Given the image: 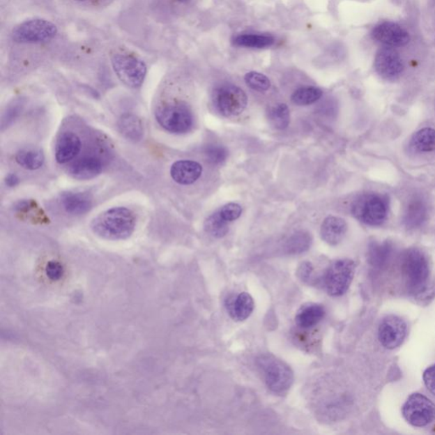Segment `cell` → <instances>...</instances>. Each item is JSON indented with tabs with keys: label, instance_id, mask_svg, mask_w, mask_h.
I'll list each match as a JSON object with an SVG mask.
<instances>
[{
	"label": "cell",
	"instance_id": "cell-1",
	"mask_svg": "<svg viewBox=\"0 0 435 435\" xmlns=\"http://www.w3.org/2000/svg\"><path fill=\"white\" fill-rule=\"evenodd\" d=\"M136 224L134 213L126 208L108 209L92 220L96 235L107 240H124L133 234Z\"/></svg>",
	"mask_w": 435,
	"mask_h": 435
},
{
	"label": "cell",
	"instance_id": "cell-2",
	"mask_svg": "<svg viewBox=\"0 0 435 435\" xmlns=\"http://www.w3.org/2000/svg\"><path fill=\"white\" fill-rule=\"evenodd\" d=\"M402 272L408 291L413 295H421L428 289L430 277L429 258L421 250L411 247L404 252Z\"/></svg>",
	"mask_w": 435,
	"mask_h": 435
},
{
	"label": "cell",
	"instance_id": "cell-3",
	"mask_svg": "<svg viewBox=\"0 0 435 435\" xmlns=\"http://www.w3.org/2000/svg\"><path fill=\"white\" fill-rule=\"evenodd\" d=\"M351 212L360 222L369 227H380L388 218L387 198L379 193L363 194L353 201Z\"/></svg>",
	"mask_w": 435,
	"mask_h": 435
},
{
	"label": "cell",
	"instance_id": "cell-4",
	"mask_svg": "<svg viewBox=\"0 0 435 435\" xmlns=\"http://www.w3.org/2000/svg\"><path fill=\"white\" fill-rule=\"evenodd\" d=\"M257 365L262 371L266 386L275 394L282 395L289 390L293 383V374L287 364L272 356H261Z\"/></svg>",
	"mask_w": 435,
	"mask_h": 435
},
{
	"label": "cell",
	"instance_id": "cell-5",
	"mask_svg": "<svg viewBox=\"0 0 435 435\" xmlns=\"http://www.w3.org/2000/svg\"><path fill=\"white\" fill-rule=\"evenodd\" d=\"M356 267V263L349 259L333 262L323 277L326 292L333 297H339L346 293L355 277Z\"/></svg>",
	"mask_w": 435,
	"mask_h": 435
},
{
	"label": "cell",
	"instance_id": "cell-6",
	"mask_svg": "<svg viewBox=\"0 0 435 435\" xmlns=\"http://www.w3.org/2000/svg\"><path fill=\"white\" fill-rule=\"evenodd\" d=\"M212 100L216 111L224 116L243 114L247 105L246 93L233 84H223L216 88Z\"/></svg>",
	"mask_w": 435,
	"mask_h": 435
},
{
	"label": "cell",
	"instance_id": "cell-7",
	"mask_svg": "<svg viewBox=\"0 0 435 435\" xmlns=\"http://www.w3.org/2000/svg\"><path fill=\"white\" fill-rule=\"evenodd\" d=\"M116 75L130 88L142 86L146 75V66L142 60L125 54H115L112 57Z\"/></svg>",
	"mask_w": 435,
	"mask_h": 435
},
{
	"label": "cell",
	"instance_id": "cell-8",
	"mask_svg": "<svg viewBox=\"0 0 435 435\" xmlns=\"http://www.w3.org/2000/svg\"><path fill=\"white\" fill-rule=\"evenodd\" d=\"M56 33L57 27L52 22L33 19L15 26L13 31V38L20 44H36L52 40Z\"/></svg>",
	"mask_w": 435,
	"mask_h": 435
},
{
	"label": "cell",
	"instance_id": "cell-9",
	"mask_svg": "<svg viewBox=\"0 0 435 435\" xmlns=\"http://www.w3.org/2000/svg\"><path fill=\"white\" fill-rule=\"evenodd\" d=\"M402 415L408 423L418 428L430 425L435 419V404L420 393L411 395L402 406Z\"/></svg>",
	"mask_w": 435,
	"mask_h": 435
},
{
	"label": "cell",
	"instance_id": "cell-10",
	"mask_svg": "<svg viewBox=\"0 0 435 435\" xmlns=\"http://www.w3.org/2000/svg\"><path fill=\"white\" fill-rule=\"evenodd\" d=\"M159 124L173 134H184L193 124V116L190 109L184 105H169L159 108L156 112Z\"/></svg>",
	"mask_w": 435,
	"mask_h": 435
},
{
	"label": "cell",
	"instance_id": "cell-11",
	"mask_svg": "<svg viewBox=\"0 0 435 435\" xmlns=\"http://www.w3.org/2000/svg\"><path fill=\"white\" fill-rule=\"evenodd\" d=\"M407 333L406 322L401 317L390 314L380 322L378 337L380 344L388 349L401 346Z\"/></svg>",
	"mask_w": 435,
	"mask_h": 435
},
{
	"label": "cell",
	"instance_id": "cell-12",
	"mask_svg": "<svg viewBox=\"0 0 435 435\" xmlns=\"http://www.w3.org/2000/svg\"><path fill=\"white\" fill-rule=\"evenodd\" d=\"M372 40L390 47H402L410 41V34L402 26L392 22H384L372 31Z\"/></svg>",
	"mask_w": 435,
	"mask_h": 435
},
{
	"label": "cell",
	"instance_id": "cell-13",
	"mask_svg": "<svg viewBox=\"0 0 435 435\" xmlns=\"http://www.w3.org/2000/svg\"><path fill=\"white\" fill-rule=\"evenodd\" d=\"M376 72L386 79H395L402 75L404 64L399 54L391 48H383L376 53L374 61Z\"/></svg>",
	"mask_w": 435,
	"mask_h": 435
},
{
	"label": "cell",
	"instance_id": "cell-14",
	"mask_svg": "<svg viewBox=\"0 0 435 435\" xmlns=\"http://www.w3.org/2000/svg\"><path fill=\"white\" fill-rule=\"evenodd\" d=\"M203 167L199 163L190 160H181L171 167L170 174L173 180L180 185H192L200 178Z\"/></svg>",
	"mask_w": 435,
	"mask_h": 435
},
{
	"label": "cell",
	"instance_id": "cell-15",
	"mask_svg": "<svg viewBox=\"0 0 435 435\" xmlns=\"http://www.w3.org/2000/svg\"><path fill=\"white\" fill-rule=\"evenodd\" d=\"M348 230L346 221L340 217H326L321 227L322 240L331 246H336L344 238Z\"/></svg>",
	"mask_w": 435,
	"mask_h": 435
},
{
	"label": "cell",
	"instance_id": "cell-16",
	"mask_svg": "<svg viewBox=\"0 0 435 435\" xmlns=\"http://www.w3.org/2000/svg\"><path fill=\"white\" fill-rule=\"evenodd\" d=\"M81 149V142L79 136L72 132H65L58 138L56 145V161L61 165L67 163L77 154Z\"/></svg>",
	"mask_w": 435,
	"mask_h": 435
},
{
	"label": "cell",
	"instance_id": "cell-17",
	"mask_svg": "<svg viewBox=\"0 0 435 435\" xmlns=\"http://www.w3.org/2000/svg\"><path fill=\"white\" fill-rule=\"evenodd\" d=\"M428 218V207L420 197H415L408 203L403 216V223L407 229H417Z\"/></svg>",
	"mask_w": 435,
	"mask_h": 435
},
{
	"label": "cell",
	"instance_id": "cell-18",
	"mask_svg": "<svg viewBox=\"0 0 435 435\" xmlns=\"http://www.w3.org/2000/svg\"><path fill=\"white\" fill-rule=\"evenodd\" d=\"M102 170V162L94 157L79 159L70 166L68 173L79 181H88L98 176Z\"/></svg>",
	"mask_w": 435,
	"mask_h": 435
},
{
	"label": "cell",
	"instance_id": "cell-19",
	"mask_svg": "<svg viewBox=\"0 0 435 435\" xmlns=\"http://www.w3.org/2000/svg\"><path fill=\"white\" fill-rule=\"evenodd\" d=\"M227 309L232 319L243 321L251 316L254 310V301L250 294L241 293L227 299Z\"/></svg>",
	"mask_w": 435,
	"mask_h": 435
},
{
	"label": "cell",
	"instance_id": "cell-20",
	"mask_svg": "<svg viewBox=\"0 0 435 435\" xmlns=\"http://www.w3.org/2000/svg\"><path fill=\"white\" fill-rule=\"evenodd\" d=\"M61 204L68 213L80 215L91 211L92 198L87 193L69 192L62 195Z\"/></svg>",
	"mask_w": 435,
	"mask_h": 435
},
{
	"label": "cell",
	"instance_id": "cell-21",
	"mask_svg": "<svg viewBox=\"0 0 435 435\" xmlns=\"http://www.w3.org/2000/svg\"><path fill=\"white\" fill-rule=\"evenodd\" d=\"M325 314V308L321 305L308 304L298 310L295 321L299 328L310 329L319 324L323 320Z\"/></svg>",
	"mask_w": 435,
	"mask_h": 435
},
{
	"label": "cell",
	"instance_id": "cell-22",
	"mask_svg": "<svg viewBox=\"0 0 435 435\" xmlns=\"http://www.w3.org/2000/svg\"><path fill=\"white\" fill-rule=\"evenodd\" d=\"M393 252V245L390 242L372 243L367 250L368 262L376 269H383L390 263Z\"/></svg>",
	"mask_w": 435,
	"mask_h": 435
},
{
	"label": "cell",
	"instance_id": "cell-23",
	"mask_svg": "<svg viewBox=\"0 0 435 435\" xmlns=\"http://www.w3.org/2000/svg\"><path fill=\"white\" fill-rule=\"evenodd\" d=\"M119 130L124 137L132 142H138L144 134L142 120L134 114H123L118 123Z\"/></svg>",
	"mask_w": 435,
	"mask_h": 435
},
{
	"label": "cell",
	"instance_id": "cell-24",
	"mask_svg": "<svg viewBox=\"0 0 435 435\" xmlns=\"http://www.w3.org/2000/svg\"><path fill=\"white\" fill-rule=\"evenodd\" d=\"M312 244V238L310 233L298 231L285 241L282 250L287 255H298L308 251Z\"/></svg>",
	"mask_w": 435,
	"mask_h": 435
},
{
	"label": "cell",
	"instance_id": "cell-25",
	"mask_svg": "<svg viewBox=\"0 0 435 435\" xmlns=\"http://www.w3.org/2000/svg\"><path fill=\"white\" fill-rule=\"evenodd\" d=\"M275 42L270 35L242 34L233 40V44L239 47L264 49L270 47Z\"/></svg>",
	"mask_w": 435,
	"mask_h": 435
},
{
	"label": "cell",
	"instance_id": "cell-26",
	"mask_svg": "<svg viewBox=\"0 0 435 435\" xmlns=\"http://www.w3.org/2000/svg\"><path fill=\"white\" fill-rule=\"evenodd\" d=\"M19 165L26 169L36 170L40 169L45 162L43 151L36 148H26L19 151L15 157Z\"/></svg>",
	"mask_w": 435,
	"mask_h": 435
},
{
	"label": "cell",
	"instance_id": "cell-27",
	"mask_svg": "<svg viewBox=\"0 0 435 435\" xmlns=\"http://www.w3.org/2000/svg\"><path fill=\"white\" fill-rule=\"evenodd\" d=\"M411 146L420 153L435 151V130L425 128L418 131L411 138Z\"/></svg>",
	"mask_w": 435,
	"mask_h": 435
},
{
	"label": "cell",
	"instance_id": "cell-28",
	"mask_svg": "<svg viewBox=\"0 0 435 435\" xmlns=\"http://www.w3.org/2000/svg\"><path fill=\"white\" fill-rule=\"evenodd\" d=\"M268 120L275 129L282 130L287 129L290 123V111L286 104L274 105L268 109Z\"/></svg>",
	"mask_w": 435,
	"mask_h": 435
},
{
	"label": "cell",
	"instance_id": "cell-29",
	"mask_svg": "<svg viewBox=\"0 0 435 435\" xmlns=\"http://www.w3.org/2000/svg\"><path fill=\"white\" fill-rule=\"evenodd\" d=\"M228 223L219 211L207 218L204 222V229L206 232L213 238H222L229 231Z\"/></svg>",
	"mask_w": 435,
	"mask_h": 435
},
{
	"label": "cell",
	"instance_id": "cell-30",
	"mask_svg": "<svg viewBox=\"0 0 435 435\" xmlns=\"http://www.w3.org/2000/svg\"><path fill=\"white\" fill-rule=\"evenodd\" d=\"M321 96L322 91L321 89L314 86H305L296 89L291 96V100L297 106H309V105L316 102Z\"/></svg>",
	"mask_w": 435,
	"mask_h": 435
},
{
	"label": "cell",
	"instance_id": "cell-31",
	"mask_svg": "<svg viewBox=\"0 0 435 435\" xmlns=\"http://www.w3.org/2000/svg\"><path fill=\"white\" fill-rule=\"evenodd\" d=\"M245 82L248 87L254 91L264 92L270 88V81L266 75L257 72H247L245 75Z\"/></svg>",
	"mask_w": 435,
	"mask_h": 435
},
{
	"label": "cell",
	"instance_id": "cell-32",
	"mask_svg": "<svg viewBox=\"0 0 435 435\" xmlns=\"http://www.w3.org/2000/svg\"><path fill=\"white\" fill-rule=\"evenodd\" d=\"M205 156L208 161L213 165H222L228 158V150L223 146L208 145L204 151Z\"/></svg>",
	"mask_w": 435,
	"mask_h": 435
},
{
	"label": "cell",
	"instance_id": "cell-33",
	"mask_svg": "<svg viewBox=\"0 0 435 435\" xmlns=\"http://www.w3.org/2000/svg\"><path fill=\"white\" fill-rule=\"evenodd\" d=\"M242 207L238 204L230 203L225 204L222 208L220 209V215H222L224 219L228 221L229 223L232 222L242 215Z\"/></svg>",
	"mask_w": 435,
	"mask_h": 435
},
{
	"label": "cell",
	"instance_id": "cell-34",
	"mask_svg": "<svg viewBox=\"0 0 435 435\" xmlns=\"http://www.w3.org/2000/svg\"><path fill=\"white\" fill-rule=\"evenodd\" d=\"M297 273L299 279L307 283V284L312 285L316 282V279L314 277V267L312 263H302L300 266L298 267Z\"/></svg>",
	"mask_w": 435,
	"mask_h": 435
},
{
	"label": "cell",
	"instance_id": "cell-35",
	"mask_svg": "<svg viewBox=\"0 0 435 435\" xmlns=\"http://www.w3.org/2000/svg\"><path fill=\"white\" fill-rule=\"evenodd\" d=\"M46 274L50 280L58 281L64 274V268L61 264L57 261H50L46 266Z\"/></svg>",
	"mask_w": 435,
	"mask_h": 435
},
{
	"label": "cell",
	"instance_id": "cell-36",
	"mask_svg": "<svg viewBox=\"0 0 435 435\" xmlns=\"http://www.w3.org/2000/svg\"><path fill=\"white\" fill-rule=\"evenodd\" d=\"M422 379L430 393L435 396V364L426 369Z\"/></svg>",
	"mask_w": 435,
	"mask_h": 435
},
{
	"label": "cell",
	"instance_id": "cell-37",
	"mask_svg": "<svg viewBox=\"0 0 435 435\" xmlns=\"http://www.w3.org/2000/svg\"><path fill=\"white\" fill-rule=\"evenodd\" d=\"M21 105L14 104L13 106L7 109V111L3 116L2 126H8L9 124L13 122V120L17 119V116L21 112Z\"/></svg>",
	"mask_w": 435,
	"mask_h": 435
},
{
	"label": "cell",
	"instance_id": "cell-38",
	"mask_svg": "<svg viewBox=\"0 0 435 435\" xmlns=\"http://www.w3.org/2000/svg\"><path fill=\"white\" fill-rule=\"evenodd\" d=\"M6 183L8 186H10V188H15V186H17L19 183V178L14 174H10V176H8L6 178Z\"/></svg>",
	"mask_w": 435,
	"mask_h": 435
},
{
	"label": "cell",
	"instance_id": "cell-39",
	"mask_svg": "<svg viewBox=\"0 0 435 435\" xmlns=\"http://www.w3.org/2000/svg\"><path fill=\"white\" fill-rule=\"evenodd\" d=\"M177 1L178 2H182V3H185V2H188V0H177Z\"/></svg>",
	"mask_w": 435,
	"mask_h": 435
},
{
	"label": "cell",
	"instance_id": "cell-40",
	"mask_svg": "<svg viewBox=\"0 0 435 435\" xmlns=\"http://www.w3.org/2000/svg\"><path fill=\"white\" fill-rule=\"evenodd\" d=\"M76 1L84 2V1H89V0H76Z\"/></svg>",
	"mask_w": 435,
	"mask_h": 435
}]
</instances>
